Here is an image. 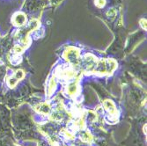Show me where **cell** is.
<instances>
[{"mask_svg":"<svg viewBox=\"0 0 147 146\" xmlns=\"http://www.w3.org/2000/svg\"><path fill=\"white\" fill-rule=\"evenodd\" d=\"M23 77H24L23 71H18L16 72V74H15V77L11 78V80H10L9 85H10V86H13V85H14L17 83V81L19 80V79H21Z\"/></svg>","mask_w":147,"mask_h":146,"instance_id":"1","label":"cell"},{"mask_svg":"<svg viewBox=\"0 0 147 146\" xmlns=\"http://www.w3.org/2000/svg\"><path fill=\"white\" fill-rule=\"evenodd\" d=\"M14 21L16 24H20L21 25L24 21H25V17L23 14H21V13H19V14L14 18Z\"/></svg>","mask_w":147,"mask_h":146,"instance_id":"2","label":"cell"},{"mask_svg":"<svg viewBox=\"0 0 147 146\" xmlns=\"http://www.w3.org/2000/svg\"><path fill=\"white\" fill-rule=\"evenodd\" d=\"M76 90H77V86H76L75 84L70 85L69 88H68V91H69V94H76Z\"/></svg>","mask_w":147,"mask_h":146,"instance_id":"3","label":"cell"}]
</instances>
